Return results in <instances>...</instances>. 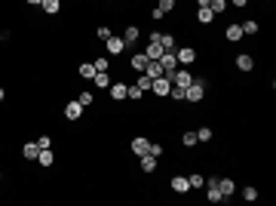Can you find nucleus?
<instances>
[{
    "label": "nucleus",
    "mask_w": 276,
    "mask_h": 206,
    "mask_svg": "<svg viewBox=\"0 0 276 206\" xmlns=\"http://www.w3.org/2000/svg\"><path fill=\"white\" fill-rule=\"evenodd\" d=\"M129 148H132L135 157H141V154H147V148H151V139H147V135H135V139L129 142Z\"/></svg>",
    "instance_id": "f8f14e48"
},
{
    "label": "nucleus",
    "mask_w": 276,
    "mask_h": 206,
    "mask_svg": "<svg viewBox=\"0 0 276 206\" xmlns=\"http://www.w3.org/2000/svg\"><path fill=\"white\" fill-rule=\"evenodd\" d=\"M169 80H172V86H181V89H187V86L193 83V71H190V68H178L175 74H169Z\"/></svg>",
    "instance_id": "7ed1b4c3"
},
{
    "label": "nucleus",
    "mask_w": 276,
    "mask_h": 206,
    "mask_svg": "<svg viewBox=\"0 0 276 206\" xmlns=\"http://www.w3.org/2000/svg\"><path fill=\"white\" fill-rule=\"evenodd\" d=\"M243 37H246V34H243V28H239V22H230V25L224 28V40L227 43H239Z\"/></svg>",
    "instance_id": "9b49d317"
},
{
    "label": "nucleus",
    "mask_w": 276,
    "mask_h": 206,
    "mask_svg": "<svg viewBox=\"0 0 276 206\" xmlns=\"http://www.w3.org/2000/svg\"><path fill=\"white\" fill-rule=\"evenodd\" d=\"M249 0H230V6H236V9H246Z\"/></svg>",
    "instance_id": "a19ab883"
},
{
    "label": "nucleus",
    "mask_w": 276,
    "mask_h": 206,
    "mask_svg": "<svg viewBox=\"0 0 276 206\" xmlns=\"http://www.w3.org/2000/svg\"><path fill=\"white\" fill-rule=\"evenodd\" d=\"M141 160V173H157V166H160V160L154 157V154H141L138 157Z\"/></svg>",
    "instance_id": "f3484780"
},
{
    "label": "nucleus",
    "mask_w": 276,
    "mask_h": 206,
    "mask_svg": "<svg viewBox=\"0 0 276 206\" xmlns=\"http://www.w3.org/2000/svg\"><path fill=\"white\" fill-rule=\"evenodd\" d=\"M169 99H172V102H184V89H181V86H172V89H169Z\"/></svg>",
    "instance_id": "e433bc0d"
},
{
    "label": "nucleus",
    "mask_w": 276,
    "mask_h": 206,
    "mask_svg": "<svg viewBox=\"0 0 276 206\" xmlns=\"http://www.w3.org/2000/svg\"><path fill=\"white\" fill-rule=\"evenodd\" d=\"M147 62H151V59H147L144 52H132V55H129V68H132L135 74H141L144 68H147Z\"/></svg>",
    "instance_id": "ddd939ff"
},
{
    "label": "nucleus",
    "mask_w": 276,
    "mask_h": 206,
    "mask_svg": "<svg viewBox=\"0 0 276 206\" xmlns=\"http://www.w3.org/2000/svg\"><path fill=\"white\" fill-rule=\"evenodd\" d=\"M163 16H166V13H163V9H157V6L151 9V19H154V22H160V19H163Z\"/></svg>",
    "instance_id": "ea45409f"
},
{
    "label": "nucleus",
    "mask_w": 276,
    "mask_h": 206,
    "mask_svg": "<svg viewBox=\"0 0 276 206\" xmlns=\"http://www.w3.org/2000/svg\"><path fill=\"white\" fill-rule=\"evenodd\" d=\"M160 47H163V50H178L175 34H163V31H160Z\"/></svg>",
    "instance_id": "393cba45"
},
{
    "label": "nucleus",
    "mask_w": 276,
    "mask_h": 206,
    "mask_svg": "<svg viewBox=\"0 0 276 206\" xmlns=\"http://www.w3.org/2000/svg\"><path fill=\"white\" fill-rule=\"evenodd\" d=\"M108 3H117V0H108Z\"/></svg>",
    "instance_id": "a18cd8bd"
},
{
    "label": "nucleus",
    "mask_w": 276,
    "mask_h": 206,
    "mask_svg": "<svg viewBox=\"0 0 276 206\" xmlns=\"http://www.w3.org/2000/svg\"><path fill=\"white\" fill-rule=\"evenodd\" d=\"M135 86L147 96V93H151V77H147V74H138V77H135Z\"/></svg>",
    "instance_id": "c756f323"
},
{
    "label": "nucleus",
    "mask_w": 276,
    "mask_h": 206,
    "mask_svg": "<svg viewBox=\"0 0 276 206\" xmlns=\"http://www.w3.org/2000/svg\"><path fill=\"white\" fill-rule=\"evenodd\" d=\"M120 37H123V43H126V50H132L135 43L141 40V28H138V25H126Z\"/></svg>",
    "instance_id": "0eeeda50"
},
{
    "label": "nucleus",
    "mask_w": 276,
    "mask_h": 206,
    "mask_svg": "<svg viewBox=\"0 0 276 206\" xmlns=\"http://www.w3.org/2000/svg\"><path fill=\"white\" fill-rule=\"evenodd\" d=\"M83 114H86V108L80 105L77 99H71V102H65V120H71V123H77V120H83Z\"/></svg>",
    "instance_id": "20e7f679"
},
{
    "label": "nucleus",
    "mask_w": 276,
    "mask_h": 206,
    "mask_svg": "<svg viewBox=\"0 0 276 206\" xmlns=\"http://www.w3.org/2000/svg\"><path fill=\"white\" fill-rule=\"evenodd\" d=\"M218 191L224 194V200H230L236 194V179H230V176H218Z\"/></svg>",
    "instance_id": "1a4fd4ad"
},
{
    "label": "nucleus",
    "mask_w": 276,
    "mask_h": 206,
    "mask_svg": "<svg viewBox=\"0 0 276 206\" xmlns=\"http://www.w3.org/2000/svg\"><path fill=\"white\" fill-rule=\"evenodd\" d=\"M111 34H114V31H111L108 25H98V28H95V37H98V40H108Z\"/></svg>",
    "instance_id": "c9c22d12"
},
{
    "label": "nucleus",
    "mask_w": 276,
    "mask_h": 206,
    "mask_svg": "<svg viewBox=\"0 0 276 206\" xmlns=\"http://www.w3.org/2000/svg\"><path fill=\"white\" fill-rule=\"evenodd\" d=\"M92 65H95V71H111V55H95Z\"/></svg>",
    "instance_id": "bb28decb"
},
{
    "label": "nucleus",
    "mask_w": 276,
    "mask_h": 206,
    "mask_svg": "<svg viewBox=\"0 0 276 206\" xmlns=\"http://www.w3.org/2000/svg\"><path fill=\"white\" fill-rule=\"evenodd\" d=\"M175 6H178L175 0H160V3H157V9H163V13H172Z\"/></svg>",
    "instance_id": "4c0bfd02"
},
{
    "label": "nucleus",
    "mask_w": 276,
    "mask_h": 206,
    "mask_svg": "<svg viewBox=\"0 0 276 206\" xmlns=\"http://www.w3.org/2000/svg\"><path fill=\"white\" fill-rule=\"evenodd\" d=\"M212 139H215V129H212V127H200V129H197V142L209 145Z\"/></svg>",
    "instance_id": "a878e982"
},
{
    "label": "nucleus",
    "mask_w": 276,
    "mask_h": 206,
    "mask_svg": "<svg viewBox=\"0 0 276 206\" xmlns=\"http://www.w3.org/2000/svg\"><path fill=\"white\" fill-rule=\"evenodd\" d=\"M175 59H178L181 68H190L193 62H197V50H193V47H178L175 50Z\"/></svg>",
    "instance_id": "423d86ee"
},
{
    "label": "nucleus",
    "mask_w": 276,
    "mask_h": 206,
    "mask_svg": "<svg viewBox=\"0 0 276 206\" xmlns=\"http://www.w3.org/2000/svg\"><path fill=\"white\" fill-rule=\"evenodd\" d=\"M0 181H3V173H0Z\"/></svg>",
    "instance_id": "49530a36"
},
{
    "label": "nucleus",
    "mask_w": 276,
    "mask_h": 206,
    "mask_svg": "<svg viewBox=\"0 0 276 206\" xmlns=\"http://www.w3.org/2000/svg\"><path fill=\"white\" fill-rule=\"evenodd\" d=\"M267 3H273V0H267Z\"/></svg>",
    "instance_id": "09e8293b"
},
{
    "label": "nucleus",
    "mask_w": 276,
    "mask_h": 206,
    "mask_svg": "<svg viewBox=\"0 0 276 206\" xmlns=\"http://www.w3.org/2000/svg\"><path fill=\"white\" fill-rule=\"evenodd\" d=\"M197 22H200V25H212V22H215V13H212L209 6H200V9H197Z\"/></svg>",
    "instance_id": "4be33fe9"
},
{
    "label": "nucleus",
    "mask_w": 276,
    "mask_h": 206,
    "mask_svg": "<svg viewBox=\"0 0 276 206\" xmlns=\"http://www.w3.org/2000/svg\"><path fill=\"white\" fill-rule=\"evenodd\" d=\"M40 9H43L46 16H59V13H62V0H43Z\"/></svg>",
    "instance_id": "6ab92c4d"
},
{
    "label": "nucleus",
    "mask_w": 276,
    "mask_h": 206,
    "mask_svg": "<svg viewBox=\"0 0 276 206\" xmlns=\"http://www.w3.org/2000/svg\"><path fill=\"white\" fill-rule=\"evenodd\" d=\"M141 74H147V77L154 80V77H160V74H163V68H160V62H147V68H144Z\"/></svg>",
    "instance_id": "2f4dec72"
},
{
    "label": "nucleus",
    "mask_w": 276,
    "mask_h": 206,
    "mask_svg": "<svg viewBox=\"0 0 276 206\" xmlns=\"http://www.w3.org/2000/svg\"><path fill=\"white\" fill-rule=\"evenodd\" d=\"M105 50H108V55L114 59V55H123V52H126V43H123L120 34H111V37L105 40Z\"/></svg>",
    "instance_id": "39448f33"
},
{
    "label": "nucleus",
    "mask_w": 276,
    "mask_h": 206,
    "mask_svg": "<svg viewBox=\"0 0 276 206\" xmlns=\"http://www.w3.org/2000/svg\"><path fill=\"white\" fill-rule=\"evenodd\" d=\"M227 6H230V0H212V3H209V9H212L215 16H224Z\"/></svg>",
    "instance_id": "c85d7f7f"
},
{
    "label": "nucleus",
    "mask_w": 276,
    "mask_h": 206,
    "mask_svg": "<svg viewBox=\"0 0 276 206\" xmlns=\"http://www.w3.org/2000/svg\"><path fill=\"white\" fill-rule=\"evenodd\" d=\"M169 89H172V80L166 74H160V77L151 80V96L154 99H169Z\"/></svg>",
    "instance_id": "f257e3e1"
},
{
    "label": "nucleus",
    "mask_w": 276,
    "mask_h": 206,
    "mask_svg": "<svg viewBox=\"0 0 276 206\" xmlns=\"http://www.w3.org/2000/svg\"><path fill=\"white\" fill-rule=\"evenodd\" d=\"M111 83H114V80H111V74H108V71H98L95 77H92V86H98V89H108Z\"/></svg>",
    "instance_id": "412c9836"
},
{
    "label": "nucleus",
    "mask_w": 276,
    "mask_h": 206,
    "mask_svg": "<svg viewBox=\"0 0 276 206\" xmlns=\"http://www.w3.org/2000/svg\"><path fill=\"white\" fill-rule=\"evenodd\" d=\"M166 50L163 47H160V40H147V50H144V55H147V59H151V62H157L160 59V55H163Z\"/></svg>",
    "instance_id": "a211bd4d"
},
{
    "label": "nucleus",
    "mask_w": 276,
    "mask_h": 206,
    "mask_svg": "<svg viewBox=\"0 0 276 206\" xmlns=\"http://www.w3.org/2000/svg\"><path fill=\"white\" fill-rule=\"evenodd\" d=\"M98 71H95V65L92 62H80V68H77V77L80 80H86V83H92V77H95Z\"/></svg>",
    "instance_id": "4468645a"
},
{
    "label": "nucleus",
    "mask_w": 276,
    "mask_h": 206,
    "mask_svg": "<svg viewBox=\"0 0 276 206\" xmlns=\"http://www.w3.org/2000/svg\"><path fill=\"white\" fill-rule=\"evenodd\" d=\"M175 3H181V0H175Z\"/></svg>",
    "instance_id": "de8ad7c7"
},
{
    "label": "nucleus",
    "mask_w": 276,
    "mask_h": 206,
    "mask_svg": "<svg viewBox=\"0 0 276 206\" xmlns=\"http://www.w3.org/2000/svg\"><path fill=\"white\" fill-rule=\"evenodd\" d=\"M3 99H6V89H3V86H0V102H3Z\"/></svg>",
    "instance_id": "c03bdc74"
},
{
    "label": "nucleus",
    "mask_w": 276,
    "mask_h": 206,
    "mask_svg": "<svg viewBox=\"0 0 276 206\" xmlns=\"http://www.w3.org/2000/svg\"><path fill=\"white\" fill-rule=\"evenodd\" d=\"M37 154H40L37 142H25V145H22V157H25V160H37Z\"/></svg>",
    "instance_id": "aec40b11"
},
{
    "label": "nucleus",
    "mask_w": 276,
    "mask_h": 206,
    "mask_svg": "<svg viewBox=\"0 0 276 206\" xmlns=\"http://www.w3.org/2000/svg\"><path fill=\"white\" fill-rule=\"evenodd\" d=\"M147 154H154V157L160 160V157H163V154H166V148H163V145H160V142H151V148H147Z\"/></svg>",
    "instance_id": "f704fd0d"
},
{
    "label": "nucleus",
    "mask_w": 276,
    "mask_h": 206,
    "mask_svg": "<svg viewBox=\"0 0 276 206\" xmlns=\"http://www.w3.org/2000/svg\"><path fill=\"white\" fill-rule=\"evenodd\" d=\"M209 3H212V0H197V9H200V6H209Z\"/></svg>",
    "instance_id": "37998d69"
},
{
    "label": "nucleus",
    "mask_w": 276,
    "mask_h": 206,
    "mask_svg": "<svg viewBox=\"0 0 276 206\" xmlns=\"http://www.w3.org/2000/svg\"><path fill=\"white\" fill-rule=\"evenodd\" d=\"M233 65H236L239 74H252V71H255V59H252L249 52H239L236 59H233Z\"/></svg>",
    "instance_id": "6e6552de"
},
{
    "label": "nucleus",
    "mask_w": 276,
    "mask_h": 206,
    "mask_svg": "<svg viewBox=\"0 0 276 206\" xmlns=\"http://www.w3.org/2000/svg\"><path fill=\"white\" fill-rule=\"evenodd\" d=\"M25 3H28V6H40V3H43V0H25Z\"/></svg>",
    "instance_id": "79ce46f5"
},
{
    "label": "nucleus",
    "mask_w": 276,
    "mask_h": 206,
    "mask_svg": "<svg viewBox=\"0 0 276 206\" xmlns=\"http://www.w3.org/2000/svg\"><path fill=\"white\" fill-rule=\"evenodd\" d=\"M169 185H172V191H175V194H190V181H187V176H181V173L172 176Z\"/></svg>",
    "instance_id": "9d476101"
},
{
    "label": "nucleus",
    "mask_w": 276,
    "mask_h": 206,
    "mask_svg": "<svg viewBox=\"0 0 276 206\" xmlns=\"http://www.w3.org/2000/svg\"><path fill=\"white\" fill-rule=\"evenodd\" d=\"M77 102L83 108H92V105H95V93H92V89H83V93H77Z\"/></svg>",
    "instance_id": "b1692460"
},
{
    "label": "nucleus",
    "mask_w": 276,
    "mask_h": 206,
    "mask_svg": "<svg viewBox=\"0 0 276 206\" xmlns=\"http://www.w3.org/2000/svg\"><path fill=\"white\" fill-rule=\"evenodd\" d=\"M157 62H160V68H163V74H166V77H169V74H175L178 68H181V65H178V59H175V50H166Z\"/></svg>",
    "instance_id": "f03ea898"
},
{
    "label": "nucleus",
    "mask_w": 276,
    "mask_h": 206,
    "mask_svg": "<svg viewBox=\"0 0 276 206\" xmlns=\"http://www.w3.org/2000/svg\"><path fill=\"white\" fill-rule=\"evenodd\" d=\"M37 163H40L43 169H49V166L55 163V151H52V148H40V154H37Z\"/></svg>",
    "instance_id": "dca6fc26"
},
{
    "label": "nucleus",
    "mask_w": 276,
    "mask_h": 206,
    "mask_svg": "<svg viewBox=\"0 0 276 206\" xmlns=\"http://www.w3.org/2000/svg\"><path fill=\"white\" fill-rule=\"evenodd\" d=\"M239 28H243V34H249V37H255V34L261 31V25L255 19H246V22H239Z\"/></svg>",
    "instance_id": "5701e85b"
},
{
    "label": "nucleus",
    "mask_w": 276,
    "mask_h": 206,
    "mask_svg": "<svg viewBox=\"0 0 276 206\" xmlns=\"http://www.w3.org/2000/svg\"><path fill=\"white\" fill-rule=\"evenodd\" d=\"M126 99H129V102H141V99H144V93L132 83V86H126Z\"/></svg>",
    "instance_id": "473e14b6"
},
{
    "label": "nucleus",
    "mask_w": 276,
    "mask_h": 206,
    "mask_svg": "<svg viewBox=\"0 0 276 206\" xmlns=\"http://www.w3.org/2000/svg\"><path fill=\"white\" fill-rule=\"evenodd\" d=\"M108 93H111L114 102H126V83H123V80H114V83L108 86Z\"/></svg>",
    "instance_id": "2eb2a0df"
},
{
    "label": "nucleus",
    "mask_w": 276,
    "mask_h": 206,
    "mask_svg": "<svg viewBox=\"0 0 276 206\" xmlns=\"http://www.w3.org/2000/svg\"><path fill=\"white\" fill-rule=\"evenodd\" d=\"M258 197H261V194H258L255 185H246V188H243V200H246V203H255Z\"/></svg>",
    "instance_id": "7c9ffc66"
},
{
    "label": "nucleus",
    "mask_w": 276,
    "mask_h": 206,
    "mask_svg": "<svg viewBox=\"0 0 276 206\" xmlns=\"http://www.w3.org/2000/svg\"><path fill=\"white\" fill-rule=\"evenodd\" d=\"M187 181H190V191H200V188L206 185V176H203V173H190Z\"/></svg>",
    "instance_id": "cd10ccee"
},
{
    "label": "nucleus",
    "mask_w": 276,
    "mask_h": 206,
    "mask_svg": "<svg viewBox=\"0 0 276 206\" xmlns=\"http://www.w3.org/2000/svg\"><path fill=\"white\" fill-rule=\"evenodd\" d=\"M181 145L184 148H193V145H197V129H187V132H184L181 135Z\"/></svg>",
    "instance_id": "72a5a7b5"
},
{
    "label": "nucleus",
    "mask_w": 276,
    "mask_h": 206,
    "mask_svg": "<svg viewBox=\"0 0 276 206\" xmlns=\"http://www.w3.org/2000/svg\"><path fill=\"white\" fill-rule=\"evenodd\" d=\"M34 142H37L40 148H52V139H49V135H46V132H43V135H37V139H34Z\"/></svg>",
    "instance_id": "58836bf2"
}]
</instances>
